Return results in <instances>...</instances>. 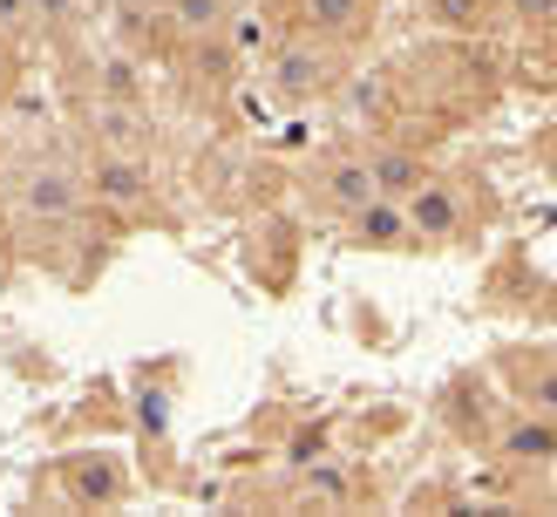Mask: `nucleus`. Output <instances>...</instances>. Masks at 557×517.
<instances>
[{
  "instance_id": "nucleus-2",
  "label": "nucleus",
  "mask_w": 557,
  "mask_h": 517,
  "mask_svg": "<svg viewBox=\"0 0 557 517\" xmlns=\"http://www.w3.org/2000/svg\"><path fill=\"white\" fill-rule=\"evenodd\" d=\"M96 198L102 205H136V198H144V190H150V171H144V157H96Z\"/></svg>"
},
{
  "instance_id": "nucleus-12",
  "label": "nucleus",
  "mask_w": 557,
  "mask_h": 517,
  "mask_svg": "<svg viewBox=\"0 0 557 517\" xmlns=\"http://www.w3.org/2000/svg\"><path fill=\"white\" fill-rule=\"evenodd\" d=\"M102 96H116V102H144V75H136L129 54H109V62H102Z\"/></svg>"
},
{
  "instance_id": "nucleus-19",
  "label": "nucleus",
  "mask_w": 557,
  "mask_h": 517,
  "mask_svg": "<svg viewBox=\"0 0 557 517\" xmlns=\"http://www.w3.org/2000/svg\"><path fill=\"white\" fill-rule=\"evenodd\" d=\"M238 48L252 54V48H265V27H252V21H238Z\"/></svg>"
},
{
  "instance_id": "nucleus-14",
  "label": "nucleus",
  "mask_w": 557,
  "mask_h": 517,
  "mask_svg": "<svg viewBox=\"0 0 557 517\" xmlns=\"http://www.w3.org/2000/svg\"><path fill=\"white\" fill-rule=\"evenodd\" d=\"M510 450H517V456H550V429H544V422H537V429H517Z\"/></svg>"
},
{
  "instance_id": "nucleus-5",
  "label": "nucleus",
  "mask_w": 557,
  "mask_h": 517,
  "mask_svg": "<svg viewBox=\"0 0 557 517\" xmlns=\"http://www.w3.org/2000/svg\"><path fill=\"white\" fill-rule=\"evenodd\" d=\"M89 130L102 136V144H123V150H136L144 144V116H136V102H116V96H102L96 109H89Z\"/></svg>"
},
{
  "instance_id": "nucleus-3",
  "label": "nucleus",
  "mask_w": 557,
  "mask_h": 517,
  "mask_svg": "<svg viewBox=\"0 0 557 517\" xmlns=\"http://www.w3.org/2000/svg\"><path fill=\"white\" fill-rule=\"evenodd\" d=\"M456 218H462V205H456L442 184H429V177H422V184L408 190V225L422 232V238H449V232H456Z\"/></svg>"
},
{
  "instance_id": "nucleus-4",
  "label": "nucleus",
  "mask_w": 557,
  "mask_h": 517,
  "mask_svg": "<svg viewBox=\"0 0 557 517\" xmlns=\"http://www.w3.org/2000/svg\"><path fill=\"white\" fill-rule=\"evenodd\" d=\"M69 490L82 504H116L123 497V470L116 463H102V456H75L69 463Z\"/></svg>"
},
{
  "instance_id": "nucleus-20",
  "label": "nucleus",
  "mask_w": 557,
  "mask_h": 517,
  "mask_svg": "<svg viewBox=\"0 0 557 517\" xmlns=\"http://www.w3.org/2000/svg\"><path fill=\"white\" fill-rule=\"evenodd\" d=\"M8 89H14V48L0 41V96H8Z\"/></svg>"
},
{
  "instance_id": "nucleus-15",
  "label": "nucleus",
  "mask_w": 557,
  "mask_h": 517,
  "mask_svg": "<svg viewBox=\"0 0 557 517\" xmlns=\"http://www.w3.org/2000/svg\"><path fill=\"white\" fill-rule=\"evenodd\" d=\"M510 14H517V21H531V27H550L557 0H510Z\"/></svg>"
},
{
  "instance_id": "nucleus-10",
  "label": "nucleus",
  "mask_w": 557,
  "mask_h": 517,
  "mask_svg": "<svg viewBox=\"0 0 557 517\" xmlns=\"http://www.w3.org/2000/svg\"><path fill=\"white\" fill-rule=\"evenodd\" d=\"M326 190H333V205H347V211H360L368 198H381V190H374V177H368V163H333Z\"/></svg>"
},
{
  "instance_id": "nucleus-7",
  "label": "nucleus",
  "mask_w": 557,
  "mask_h": 517,
  "mask_svg": "<svg viewBox=\"0 0 557 517\" xmlns=\"http://www.w3.org/2000/svg\"><path fill=\"white\" fill-rule=\"evenodd\" d=\"M354 218H360V238H368V245H401L408 238V211L395 198H368Z\"/></svg>"
},
{
  "instance_id": "nucleus-18",
  "label": "nucleus",
  "mask_w": 557,
  "mask_h": 517,
  "mask_svg": "<svg viewBox=\"0 0 557 517\" xmlns=\"http://www.w3.org/2000/svg\"><path fill=\"white\" fill-rule=\"evenodd\" d=\"M313 490H320V497H347V483H341V470H313Z\"/></svg>"
},
{
  "instance_id": "nucleus-6",
  "label": "nucleus",
  "mask_w": 557,
  "mask_h": 517,
  "mask_svg": "<svg viewBox=\"0 0 557 517\" xmlns=\"http://www.w3.org/2000/svg\"><path fill=\"white\" fill-rule=\"evenodd\" d=\"M368 177H374L381 198H408L429 171H422V157H408V150H381V157H368Z\"/></svg>"
},
{
  "instance_id": "nucleus-13",
  "label": "nucleus",
  "mask_w": 557,
  "mask_h": 517,
  "mask_svg": "<svg viewBox=\"0 0 557 517\" xmlns=\"http://www.w3.org/2000/svg\"><path fill=\"white\" fill-rule=\"evenodd\" d=\"M483 14H490V0H429V21L456 27V35H469V27H483Z\"/></svg>"
},
{
  "instance_id": "nucleus-8",
  "label": "nucleus",
  "mask_w": 557,
  "mask_h": 517,
  "mask_svg": "<svg viewBox=\"0 0 557 517\" xmlns=\"http://www.w3.org/2000/svg\"><path fill=\"white\" fill-rule=\"evenodd\" d=\"M27 211L35 218H69L75 211V184L62 171H35L27 177Z\"/></svg>"
},
{
  "instance_id": "nucleus-9",
  "label": "nucleus",
  "mask_w": 557,
  "mask_h": 517,
  "mask_svg": "<svg viewBox=\"0 0 557 517\" xmlns=\"http://www.w3.org/2000/svg\"><path fill=\"white\" fill-rule=\"evenodd\" d=\"M374 0H306V21L326 27V35H354L360 21H368Z\"/></svg>"
},
{
  "instance_id": "nucleus-17",
  "label": "nucleus",
  "mask_w": 557,
  "mask_h": 517,
  "mask_svg": "<svg viewBox=\"0 0 557 517\" xmlns=\"http://www.w3.org/2000/svg\"><path fill=\"white\" fill-rule=\"evenodd\" d=\"M35 8H41V21H48V27H62V21L75 14V0H35Z\"/></svg>"
},
{
  "instance_id": "nucleus-11",
  "label": "nucleus",
  "mask_w": 557,
  "mask_h": 517,
  "mask_svg": "<svg viewBox=\"0 0 557 517\" xmlns=\"http://www.w3.org/2000/svg\"><path fill=\"white\" fill-rule=\"evenodd\" d=\"M171 21L190 35H218L225 27V0H171Z\"/></svg>"
},
{
  "instance_id": "nucleus-16",
  "label": "nucleus",
  "mask_w": 557,
  "mask_h": 517,
  "mask_svg": "<svg viewBox=\"0 0 557 517\" xmlns=\"http://www.w3.org/2000/svg\"><path fill=\"white\" fill-rule=\"evenodd\" d=\"M27 14H35V0H0V27H21Z\"/></svg>"
},
{
  "instance_id": "nucleus-1",
  "label": "nucleus",
  "mask_w": 557,
  "mask_h": 517,
  "mask_svg": "<svg viewBox=\"0 0 557 517\" xmlns=\"http://www.w3.org/2000/svg\"><path fill=\"white\" fill-rule=\"evenodd\" d=\"M326 75L333 62L320 48H278V62H272V89L286 96V102H306V96H320L326 89Z\"/></svg>"
}]
</instances>
